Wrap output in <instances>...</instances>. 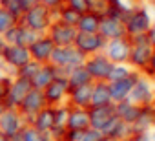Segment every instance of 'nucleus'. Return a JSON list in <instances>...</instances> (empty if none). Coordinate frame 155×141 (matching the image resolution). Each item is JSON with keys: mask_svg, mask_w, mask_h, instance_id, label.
Segmentation results:
<instances>
[{"mask_svg": "<svg viewBox=\"0 0 155 141\" xmlns=\"http://www.w3.org/2000/svg\"><path fill=\"white\" fill-rule=\"evenodd\" d=\"M82 130H66L64 141H81L82 139Z\"/></svg>", "mask_w": 155, "mask_h": 141, "instance_id": "obj_43", "label": "nucleus"}, {"mask_svg": "<svg viewBox=\"0 0 155 141\" xmlns=\"http://www.w3.org/2000/svg\"><path fill=\"white\" fill-rule=\"evenodd\" d=\"M99 132H101L108 141H124V139L131 134V128H130V125H126L124 121H120L117 115H113Z\"/></svg>", "mask_w": 155, "mask_h": 141, "instance_id": "obj_15", "label": "nucleus"}, {"mask_svg": "<svg viewBox=\"0 0 155 141\" xmlns=\"http://www.w3.org/2000/svg\"><path fill=\"white\" fill-rule=\"evenodd\" d=\"M6 46H8V44H6V40H4L2 37H0V55H2V53H4V50H6Z\"/></svg>", "mask_w": 155, "mask_h": 141, "instance_id": "obj_48", "label": "nucleus"}, {"mask_svg": "<svg viewBox=\"0 0 155 141\" xmlns=\"http://www.w3.org/2000/svg\"><path fill=\"white\" fill-rule=\"evenodd\" d=\"M84 66L90 72V75H91L93 81H108V75H110V70H111L113 62L101 51V53L86 57Z\"/></svg>", "mask_w": 155, "mask_h": 141, "instance_id": "obj_8", "label": "nucleus"}, {"mask_svg": "<svg viewBox=\"0 0 155 141\" xmlns=\"http://www.w3.org/2000/svg\"><path fill=\"white\" fill-rule=\"evenodd\" d=\"M148 40H150V44L155 48V22H151V26H150V29H148Z\"/></svg>", "mask_w": 155, "mask_h": 141, "instance_id": "obj_45", "label": "nucleus"}, {"mask_svg": "<svg viewBox=\"0 0 155 141\" xmlns=\"http://www.w3.org/2000/svg\"><path fill=\"white\" fill-rule=\"evenodd\" d=\"M131 72H133V68L130 64H113L111 70H110V75H108V83L126 79V77L131 75Z\"/></svg>", "mask_w": 155, "mask_h": 141, "instance_id": "obj_30", "label": "nucleus"}, {"mask_svg": "<svg viewBox=\"0 0 155 141\" xmlns=\"http://www.w3.org/2000/svg\"><path fill=\"white\" fill-rule=\"evenodd\" d=\"M124 141H151V132H131Z\"/></svg>", "mask_w": 155, "mask_h": 141, "instance_id": "obj_42", "label": "nucleus"}, {"mask_svg": "<svg viewBox=\"0 0 155 141\" xmlns=\"http://www.w3.org/2000/svg\"><path fill=\"white\" fill-rule=\"evenodd\" d=\"M11 81H13L11 75L0 74V101L6 99V95H8V92H9V86H11Z\"/></svg>", "mask_w": 155, "mask_h": 141, "instance_id": "obj_38", "label": "nucleus"}, {"mask_svg": "<svg viewBox=\"0 0 155 141\" xmlns=\"http://www.w3.org/2000/svg\"><path fill=\"white\" fill-rule=\"evenodd\" d=\"M111 105V94L108 81H93L91 86V106H104Z\"/></svg>", "mask_w": 155, "mask_h": 141, "instance_id": "obj_27", "label": "nucleus"}, {"mask_svg": "<svg viewBox=\"0 0 155 141\" xmlns=\"http://www.w3.org/2000/svg\"><path fill=\"white\" fill-rule=\"evenodd\" d=\"M8 108H6V105H4V101H0V117H2V114L6 112Z\"/></svg>", "mask_w": 155, "mask_h": 141, "instance_id": "obj_49", "label": "nucleus"}, {"mask_svg": "<svg viewBox=\"0 0 155 141\" xmlns=\"http://www.w3.org/2000/svg\"><path fill=\"white\" fill-rule=\"evenodd\" d=\"M22 31H24V26H22L20 22H17L15 26H11V28L2 35V39H4L6 44H9V46H13V44L22 46Z\"/></svg>", "mask_w": 155, "mask_h": 141, "instance_id": "obj_31", "label": "nucleus"}, {"mask_svg": "<svg viewBox=\"0 0 155 141\" xmlns=\"http://www.w3.org/2000/svg\"><path fill=\"white\" fill-rule=\"evenodd\" d=\"M90 114V128L101 130L113 115H115V105H104V106H90L88 108Z\"/></svg>", "mask_w": 155, "mask_h": 141, "instance_id": "obj_19", "label": "nucleus"}, {"mask_svg": "<svg viewBox=\"0 0 155 141\" xmlns=\"http://www.w3.org/2000/svg\"><path fill=\"white\" fill-rule=\"evenodd\" d=\"M91 86L93 83L79 86V88H71L66 103L73 108H90L91 106Z\"/></svg>", "mask_w": 155, "mask_h": 141, "instance_id": "obj_21", "label": "nucleus"}, {"mask_svg": "<svg viewBox=\"0 0 155 141\" xmlns=\"http://www.w3.org/2000/svg\"><path fill=\"white\" fill-rule=\"evenodd\" d=\"M53 20H55V19H53V11H51L49 8H46L44 4H37V6H31V8L22 15V19H20L18 22H20L22 26H26V28L37 31L38 35H46Z\"/></svg>", "mask_w": 155, "mask_h": 141, "instance_id": "obj_1", "label": "nucleus"}, {"mask_svg": "<svg viewBox=\"0 0 155 141\" xmlns=\"http://www.w3.org/2000/svg\"><path fill=\"white\" fill-rule=\"evenodd\" d=\"M153 46L150 42H137V44H131V51H130V59H128V64L137 70V72H142V70L148 66L150 62V57L153 53Z\"/></svg>", "mask_w": 155, "mask_h": 141, "instance_id": "obj_13", "label": "nucleus"}, {"mask_svg": "<svg viewBox=\"0 0 155 141\" xmlns=\"http://www.w3.org/2000/svg\"><path fill=\"white\" fill-rule=\"evenodd\" d=\"M151 13L146 8H131L130 15L124 20L126 28V37H135V35H144L148 33L151 26Z\"/></svg>", "mask_w": 155, "mask_h": 141, "instance_id": "obj_3", "label": "nucleus"}, {"mask_svg": "<svg viewBox=\"0 0 155 141\" xmlns=\"http://www.w3.org/2000/svg\"><path fill=\"white\" fill-rule=\"evenodd\" d=\"M40 62H37V60H29V62H26L22 68H18L17 70V74H15V77H22V79H28V81H31L33 77H35V74L40 70Z\"/></svg>", "mask_w": 155, "mask_h": 141, "instance_id": "obj_32", "label": "nucleus"}, {"mask_svg": "<svg viewBox=\"0 0 155 141\" xmlns=\"http://www.w3.org/2000/svg\"><path fill=\"white\" fill-rule=\"evenodd\" d=\"M55 108V125L53 126H58V128H68V115H69V105L68 103H62L58 106H53Z\"/></svg>", "mask_w": 155, "mask_h": 141, "instance_id": "obj_33", "label": "nucleus"}, {"mask_svg": "<svg viewBox=\"0 0 155 141\" xmlns=\"http://www.w3.org/2000/svg\"><path fill=\"white\" fill-rule=\"evenodd\" d=\"M2 8H6L17 20H20L22 19V15L26 13V9H24V6H22V2L20 0H8V2H4L2 4Z\"/></svg>", "mask_w": 155, "mask_h": 141, "instance_id": "obj_35", "label": "nucleus"}, {"mask_svg": "<svg viewBox=\"0 0 155 141\" xmlns=\"http://www.w3.org/2000/svg\"><path fill=\"white\" fill-rule=\"evenodd\" d=\"M77 33H79V31H77L75 26H68V24H64V22L53 20L46 35L53 40L55 46H73Z\"/></svg>", "mask_w": 155, "mask_h": 141, "instance_id": "obj_10", "label": "nucleus"}, {"mask_svg": "<svg viewBox=\"0 0 155 141\" xmlns=\"http://www.w3.org/2000/svg\"><path fill=\"white\" fill-rule=\"evenodd\" d=\"M101 15L97 11H86L81 15L79 22H77V31L82 33H99V26H101Z\"/></svg>", "mask_w": 155, "mask_h": 141, "instance_id": "obj_28", "label": "nucleus"}, {"mask_svg": "<svg viewBox=\"0 0 155 141\" xmlns=\"http://www.w3.org/2000/svg\"><path fill=\"white\" fill-rule=\"evenodd\" d=\"M84 60H86V55H82L75 46H55L49 57V64H53L55 68H62V70L81 66L84 64Z\"/></svg>", "mask_w": 155, "mask_h": 141, "instance_id": "obj_2", "label": "nucleus"}, {"mask_svg": "<svg viewBox=\"0 0 155 141\" xmlns=\"http://www.w3.org/2000/svg\"><path fill=\"white\" fill-rule=\"evenodd\" d=\"M9 141H24V137H22V130L17 132V134H13V136H9Z\"/></svg>", "mask_w": 155, "mask_h": 141, "instance_id": "obj_47", "label": "nucleus"}, {"mask_svg": "<svg viewBox=\"0 0 155 141\" xmlns=\"http://www.w3.org/2000/svg\"><path fill=\"white\" fill-rule=\"evenodd\" d=\"M22 2V6H24V9L28 11L31 6H37V4H40V0H20Z\"/></svg>", "mask_w": 155, "mask_h": 141, "instance_id": "obj_46", "label": "nucleus"}, {"mask_svg": "<svg viewBox=\"0 0 155 141\" xmlns=\"http://www.w3.org/2000/svg\"><path fill=\"white\" fill-rule=\"evenodd\" d=\"M68 130H88L90 128V114L88 108H69L68 115Z\"/></svg>", "mask_w": 155, "mask_h": 141, "instance_id": "obj_24", "label": "nucleus"}, {"mask_svg": "<svg viewBox=\"0 0 155 141\" xmlns=\"http://www.w3.org/2000/svg\"><path fill=\"white\" fill-rule=\"evenodd\" d=\"M44 97H46V105L49 106H58L62 103L68 101V94H69V84L66 77H57L53 79L44 90Z\"/></svg>", "mask_w": 155, "mask_h": 141, "instance_id": "obj_9", "label": "nucleus"}, {"mask_svg": "<svg viewBox=\"0 0 155 141\" xmlns=\"http://www.w3.org/2000/svg\"><path fill=\"white\" fill-rule=\"evenodd\" d=\"M24 126H26V121H24V117H22V114L18 110L8 108L2 114V117H0V130H2L6 136H13V134L20 132Z\"/></svg>", "mask_w": 155, "mask_h": 141, "instance_id": "obj_17", "label": "nucleus"}, {"mask_svg": "<svg viewBox=\"0 0 155 141\" xmlns=\"http://www.w3.org/2000/svg\"><path fill=\"white\" fill-rule=\"evenodd\" d=\"M81 141H108V139H106L99 130H95V128H88V130H84Z\"/></svg>", "mask_w": 155, "mask_h": 141, "instance_id": "obj_40", "label": "nucleus"}, {"mask_svg": "<svg viewBox=\"0 0 155 141\" xmlns=\"http://www.w3.org/2000/svg\"><path fill=\"white\" fill-rule=\"evenodd\" d=\"M2 59H4V62L8 64L9 72L13 74V77H15L17 70L22 68L26 62L31 60V55H29V50H28L26 46H18V44L9 46V44H8L6 50H4V53H2Z\"/></svg>", "mask_w": 155, "mask_h": 141, "instance_id": "obj_12", "label": "nucleus"}, {"mask_svg": "<svg viewBox=\"0 0 155 141\" xmlns=\"http://www.w3.org/2000/svg\"><path fill=\"white\" fill-rule=\"evenodd\" d=\"M73 46L79 50L82 55L90 57V55H95V53L104 51L106 39L101 37L99 33H82V31H79V33H77V37H75Z\"/></svg>", "mask_w": 155, "mask_h": 141, "instance_id": "obj_6", "label": "nucleus"}, {"mask_svg": "<svg viewBox=\"0 0 155 141\" xmlns=\"http://www.w3.org/2000/svg\"><path fill=\"white\" fill-rule=\"evenodd\" d=\"M57 77H60V75H58V68H55L53 64L46 62V64L40 66V70L35 74V77L31 79V86L37 88V90H44V88H46L53 79H57Z\"/></svg>", "mask_w": 155, "mask_h": 141, "instance_id": "obj_23", "label": "nucleus"}, {"mask_svg": "<svg viewBox=\"0 0 155 141\" xmlns=\"http://www.w3.org/2000/svg\"><path fill=\"white\" fill-rule=\"evenodd\" d=\"M31 125H33L38 132H42V134H49V130H51L53 125H55V108L49 106V105H46L38 114L33 115Z\"/></svg>", "mask_w": 155, "mask_h": 141, "instance_id": "obj_22", "label": "nucleus"}, {"mask_svg": "<svg viewBox=\"0 0 155 141\" xmlns=\"http://www.w3.org/2000/svg\"><path fill=\"white\" fill-rule=\"evenodd\" d=\"M55 11H57V19H55V20L77 28V22H79V19H81V13H79V11H75L73 8H69V6H66V4H62V6H60L58 9H55Z\"/></svg>", "mask_w": 155, "mask_h": 141, "instance_id": "obj_29", "label": "nucleus"}, {"mask_svg": "<svg viewBox=\"0 0 155 141\" xmlns=\"http://www.w3.org/2000/svg\"><path fill=\"white\" fill-rule=\"evenodd\" d=\"M153 126H155V103L140 106L139 117L135 119L133 125H130L131 132H151Z\"/></svg>", "mask_w": 155, "mask_h": 141, "instance_id": "obj_20", "label": "nucleus"}, {"mask_svg": "<svg viewBox=\"0 0 155 141\" xmlns=\"http://www.w3.org/2000/svg\"><path fill=\"white\" fill-rule=\"evenodd\" d=\"M64 2H66V6L73 8L75 11H79L81 15L91 9V0H64Z\"/></svg>", "mask_w": 155, "mask_h": 141, "instance_id": "obj_37", "label": "nucleus"}, {"mask_svg": "<svg viewBox=\"0 0 155 141\" xmlns=\"http://www.w3.org/2000/svg\"><path fill=\"white\" fill-rule=\"evenodd\" d=\"M66 79H68V84H69V90L71 88H79V86H84V84H90L93 83L90 72L86 70L84 64L81 66H75V68H69L68 74H66Z\"/></svg>", "mask_w": 155, "mask_h": 141, "instance_id": "obj_26", "label": "nucleus"}, {"mask_svg": "<svg viewBox=\"0 0 155 141\" xmlns=\"http://www.w3.org/2000/svg\"><path fill=\"white\" fill-rule=\"evenodd\" d=\"M139 112H140V106L139 105H133L130 99L120 101V103H115V115L120 121H124L126 125H133L135 119L139 117Z\"/></svg>", "mask_w": 155, "mask_h": 141, "instance_id": "obj_25", "label": "nucleus"}, {"mask_svg": "<svg viewBox=\"0 0 155 141\" xmlns=\"http://www.w3.org/2000/svg\"><path fill=\"white\" fill-rule=\"evenodd\" d=\"M40 4H44L46 8H49L51 11H55V9H58L64 4V0H40Z\"/></svg>", "mask_w": 155, "mask_h": 141, "instance_id": "obj_44", "label": "nucleus"}, {"mask_svg": "<svg viewBox=\"0 0 155 141\" xmlns=\"http://www.w3.org/2000/svg\"><path fill=\"white\" fill-rule=\"evenodd\" d=\"M46 106V97H44V92L42 90H37V88H31L29 94L24 97V101L20 103L18 106V112L22 114L26 125H31V119L35 114H38L42 108Z\"/></svg>", "mask_w": 155, "mask_h": 141, "instance_id": "obj_7", "label": "nucleus"}, {"mask_svg": "<svg viewBox=\"0 0 155 141\" xmlns=\"http://www.w3.org/2000/svg\"><path fill=\"white\" fill-rule=\"evenodd\" d=\"M28 50H29V55H31L33 60H37L40 64H46V62H49V57L55 50V44L48 35H40Z\"/></svg>", "mask_w": 155, "mask_h": 141, "instance_id": "obj_16", "label": "nucleus"}, {"mask_svg": "<svg viewBox=\"0 0 155 141\" xmlns=\"http://www.w3.org/2000/svg\"><path fill=\"white\" fill-rule=\"evenodd\" d=\"M18 20L6 9V8H2V6H0V37H2L11 26H15Z\"/></svg>", "mask_w": 155, "mask_h": 141, "instance_id": "obj_34", "label": "nucleus"}, {"mask_svg": "<svg viewBox=\"0 0 155 141\" xmlns=\"http://www.w3.org/2000/svg\"><path fill=\"white\" fill-rule=\"evenodd\" d=\"M38 37H40V35H38L37 31H33V29H29V28H26V26H24V31H22V46L29 48V46H31Z\"/></svg>", "mask_w": 155, "mask_h": 141, "instance_id": "obj_39", "label": "nucleus"}, {"mask_svg": "<svg viewBox=\"0 0 155 141\" xmlns=\"http://www.w3.org/2000/svg\"><path fill=\"white\" fill-rule=\"evenodd\" d=\"M133 105L144 106V105H153L155 103V88H153V79H148L146 75L140 74V77L135 81L130 97H128Z\"/></svg>", "mask_w": 155, "mask_h": 141, "instance_id": "obj_5", "label": "nucleus"}, {"mask_svg": "<svg viewBox=\"0 0 155 141\" xmlns=\"http://www.w3.org/2000/svg\"><path fill=\"white\" fill-rule=\"evenodd\" d=\"M142 75H146L148 79H153L155 81V50H153V53H151V57H150V62H148V66L140 72Z\"/></svg>", "mask_w": 155, "mask_h": 141, "instance_id": "obj_41", "label": "nucleus"}, {"mask_svg": "<svg viewBox=\"0 0 155 141\" xmlns=\"http://www.w3.org/2000/svg\"><path fill=\"white\" fill-rule=\"evenodd\" d=\"M46 136H48V134L38 132L33 125H26V126L22 128V137H24V141H44Z\"/></svg>", "mask_w": 155, "mask_h": 141, "instance_id": "obj_36", "label": "nucleus"}, {"mask_svg": "<svg viewBox=\"0 0 155 141\" xmlns=\"http://www.w3.org/2000/svg\"><path fill=\"white\" fill-rule=\"evenodd\" d=\"M99 35L104 37L106 40L111 39H119V37H126V28L124 22L113 17H102L101 19V26H99Z\"/></svg>", "mask_w": 155, "mask_h": 141, "instance_id": "obj_18", "label": "nucleus"}, {"mask_svg": "<svg viewBox=\"0 0 155 141\" xmlns=\"http://www.w3.org/2000/svg\"><path fill=\"white\" fill-rule=\"evenodd\" d=\"M130 51H131V40H130V37H119V39L106 40V46H104L102 53L113 64H128Z\"/></svg>", "mask_w": 155, "mask_h": 141, "instance_id": "obj_4", "label": "nucleus"}, {"mask_svg": "<svg viewBox=\"0 0 155 141\" xmlns=\"http://www.w3.org/2000/svg\"><path fill=\"white\" fill-rule=\"evenodd\" d=\"M31 81L28 79H22V77H13L11 81V86H9V92L4 99V105L6 108H13V110H18L20 103L24 101V97L29 94L31 90Z\"/></svg>", "mask_w": 155, "mask_h": 141, "instance_id": "obj_11", "label": "nucleus"}, {"mask_svg": "<svg viewBox=\"0 0 155 141\" xmlns=\"http://www.w3.org/2000/svg\"><path fill=\"white\" fill-rule=\"evenodd\" d=\"M153 132H155V126H153Z\"/></svg>", "mask_w": 155, "mask_h": 141, "instance_id": "obj_51", "label": "nucleus"}, {"mask_svg": "<svg viewBox=\"0 0 155 141\" xmlns=\"http://www.w3.org/2000/svg\"><path fill=\"white\" fill-rule=\"evenodd\" d=\"M0 141H9V136H6L2 130H0Z\"/></svg>", "mask_w": 155, "mask_h": 141, "instance_id": "obj_50", "label": "nucleus"}, {"mask_svg": "<svg viewBox=\"0 0 155 141\" xmlns=\"http://www.w3.org/2000/svg\"><path fill=\"white\" fill-rule=\"evenodd\" d=\"M140 77V72L133 70L131 75L126 77V79H120V81H113V83H108L110 84V94H111V103H120V101H126L130 97V92L135 84V81Z\"/></svg>", "mask_w": 155, "mask_h": 141, "instance_id": "obj_14", "label": "nucleus"}]
</instances>
